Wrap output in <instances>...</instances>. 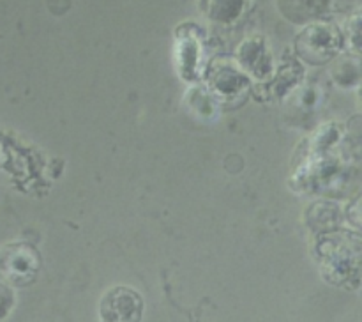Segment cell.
I'll list each match as a JSON object with an SVG mask.
<instances>
[{
    "instance_id": "cell-2",
    "label": "cell",
    "mask_w": 362,
    "mask_h": 322,
    "mask_svg": "<svg viewBox=\"0 0 362 322\" xmlns=\"http://www.w3.org/2000/svg\"><path fill=\"white\" fill-rule=\"evenodd\" d=\"M281 11L293 21H304L317 16L327 6V0H279Z\"/></svg>"
},
{
    "instance_id": "cell-1",
    "label": "cell",
    "mask_w": 362,
    "mask_h": 322,
    "mask_svg": "<svg viewBox=\"0 0 362 322\" xmlns=\"http://www.w3.org/2000/svg\"><path fill=\"white\" fill-rule=\"evenodd\" d=\"M101 310L106 322H138L141 314L140 296L127 289H115L106 296Z\"/></svg>"
}]
</instances>
